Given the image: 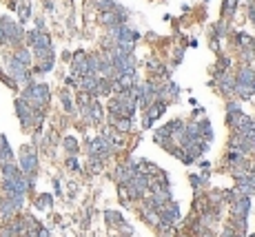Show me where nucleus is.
Listing matches in <instances>:
<instances>
[{
    "label": "nucleus",
    "mask_w": 255,
    "mask_h": 237,
    "mask_svg": "<svg viewBox=\"0 0 255 237\" xmlns=\"http://www.w3.org/2000/svg\"><path fill=\"white\" fill-rule=\"evenodd\" d=\"M22 100L32 106L33 111H40L49 102V89L47 85H29L22 93Z\"/></svg>",
    "instance_id": "nucleus-1"
},
{
    "label": "nucleus",
    "mask_w": 255,
    "mask_h": 237,
    "mask_svg": "<svg viewBox=\"0 0 255 237\" xmlns=\"http://www.w3.org/2000/svg\"><path fill=\"white\" fill-rule=\"evenodd\" d=\"M0 29H2V36H5V43H11V44H18L22 40V29L18 25H14L11 20H7V18H2L0 20Z\"/></svg>",
    "instance_id": "nucleus-2"
},
{
    "label": "nucleus",
    "mask_w": 255,
    "mask_h": 237,
    "mask_svg": "<svg viewBox=\"0 0 255 237\" xmlns=\"http://www.w3.org/2000/svg\"><path fill=\"white\" fill-rule=\"evenodd\" d=\"M20 169H22V175H29V178L33 179V175H36V171H38V158L32 148H22Z\"/></svg>",
    "instance_id": "nucleus-3"
},
{
    "label": "nucleus",
    "mask_w": 255,
    "mask_h": 237,
    "mask_svg": "<svg viewBox=\"0 0 255 237\" xmlns=\"http://www.w3.org/2000/svg\"><path fill=\"white\" fill-rule=\"evenodd\" d=\"M111 151H113V147L109 144L107 137H94V140H89V153L94 158H107Z\"/></svg>",
    "instance_id": "nucleus-4"
},
{
    "label": "nucleus",
    "mask_w": 255,
    "mask_h": 237,
    "mask_svg": "<svg viewBox=\"0 0 255 237\" xmlns=\"http://www.w3.org/2000/svg\"><path fill=\"white\" fill-rule=\"evenodd\" d=\"M136 82H138V74H136V71H127V74L115 75L113 89L115 91H129V89L136 87Z\"/></svg>",
    "instance_id": "nucleus-5"
},
{
    "label": "nucleus",
    "mask_w": 255,
    "mask_h": 237,
    "mask_svg": "<svg viewBox=\"0 0 255 237\" xmlns=\"http://www.w3.org/2000/svg\"><path fill=\"white\" fill-rule=\"evenodd\" d=\"M16 113H18V118L22 120L25 127H32V120H33V116H36V111L27 104L25 100H16Z\"/></svg>",
    "instance_id": "nucleus-6"
},
{
    "label": "nucleus",
    "mask_w": 255,
    "mask_h": 237,
    "mask_svg": "<svg viewBox=\"0 0 255 237\" xmlns=\"http://www.w3.org/2000/svg\"><path fill=\"white\" fill-rule=\"evenodd\" d=\"M164 109H167V104L164 102H160V100H156L153 104H149L146 106V118H144V127H151L153 124V120H158V118L164 113Z\"/></svg>",
    "instance_id": "nucleus-7"
},
{
    "label": "nucleus",
    "mask_w": 255,
    "mask_h": 237,
    "mask_svg": "<svg viewBox=\"0 0 255 237\" xmlns=\"http://www.w3.org/2000/svg\"><path fill=\"white\" fill-rule=\"evenodd\" d=\"M158 215L162 217V222L164 224H169V222H177V217H180V211H177V206L171 204V202H167V204H162L160 208H158Z\"/></svg>",
    "instance_id": "nucleus-8"
},
{
    "label": "nucleus",
    "mask_w": 255,
    "mask_h": 237,
    "mask_svg": "<svg viewBox=\"0 0 255 237\" xmlns=\"http://www.w3.org/2000/svg\"><path fill=\"white\" fill-rule=\"evenodd\" d=\"M71 69L73 74L78 75V78H82V75L89 74V64H87V56H84L82 51H78L76 56H73V62H71Z\"/></svg>",
    "instance_id": "nucleus-9"
},
{
    "label": "nucleus",
    "mask_w": 255,
    "mask_h": 237,
    "mask_svg": "<svg viewBox=\"0 0 255 237\" xmlns=\"http://www.w3.org/2000/svg\"><path fill=\"white\" fill-rule=\"evenodd\" d=\"M235 85H239V87H251V89H255V74L251 71L249 67H239L238 78H235Z\"/></svg>",
    "instance_id": "nucleus-10"
},
{
    "label": "nucleus",
    "mask_w": 255,
    "mask_h": 237,
    "mask_svg": "<svg viewBox=\"0 0 255 237\" xmlns=\"http://www.w3.org/2000/svg\"><path fill=\"white\" fill-rule=\"evenodd\" d=\"M249 197L246 195H239L238 200H233V217H242V220H246V215H249Z\"/></svg>",
    "instance_id": "nucleus-11"
},
{
    "label": "nucleus",
    "mask_w": 255,
    "mask_h": 237,
    "mask_svg": "<svg viewBox=\"0 0 255 237\" xmlns=\"http://www.w3.org/2000/svg\"><path fill=\"white\" fill-rule=\"evenodd\" d=\"M98 75H91V74H87V75H82L80 78V89L84 91V93H96V89H98Z\"/></svg>",
    "instance_id": "nucleus-12"
},
{
    "label": "nucleus",
    "mask_w": 255,
    "mask_h": 237,
    "mask_svg": "<svg viewBox=\"0 0 255 237\" xmlns=\"http://www.w3.org/2000/svg\"><path fill=\"white\" fill-rule=\"evenodd\" d=\"M238 195H246V197H249V195H253L255 193V178H242L239 179V184H238Z\"/></svg>",
    "instance_id": "nucleus-13"
},
{
    "label": "nucleus",
    "mask_w": 255,
    "mask_h": 237,
    "mask_svg": "<svg viewBox=\"0 0 255 237\" xmlns=\"http://www.w3.org/2000/svg\"><path fill=\"white\" fill-rule=\"evenodd\" d=\"M27 69H29V67H25V64H20L18 60L11 58V62H9V71H11V75H14V78L18 80V82L27 80Z\"/></svg>",
    "instance_id": "nucleus-14"
},
{
    "label": "nucleus",
    "mask_w": 255,
    "mask_h": 237,
    "mask_svg": "<svg viewBox=\"0 0 255 237\" xmlns=\"http://www.w3.org/2000/svg\"><path fill=\"white\" fill-rule=\"evenodd\" d=\"M218 85H220V91H224V93H233L235 91V80L231 78V75H220V80H218Z\"/></svg>",
    "instance_id": "nucleus-15"
},
{
    "label": "nucleus",
    "mask_w": 255,
    "mask_h": 237,
    "mask_svg": "<svg viewBox=\"0 0 255 237\" xmlns=\"http://www.w3.org/2000/svg\"><path fill=\"white\" fill-rule=\"evenodd\" d=\"M111 91H113V85H111V80H109V78H100V80H98V89H96V93L109 95Z\"/></svg>",
    "instance_id": "nucleus-16"
},
{
    "label": "nucleus",
    "mask_w": 255,
    "mask_h": 237,
    "mask_svg": "<svg viewBox=\"0 0 255 237\" xmlns=\"http://www.w3.org/2000/svg\"><path fill=\"white\" fill-rule=\"evenodd\" d=\"M177 93H180V89L173 82H169L164 89H160V98H177Z\"/></svg>",
    "instance_id": "nucleus-17"
},
{
    "label": "nucleus",
    "mask_w": 255,
    "mask_h": 237,
    "mask_svg": "<svg viewBox=\"0 0 255 237\" xmlns=\"http://www.w3.org/2000/svg\"><path fill=\"white\" fill-rule=\"evenodd\" d=\"M14 60H18L20 64L29 67V62H32V53L27 51V49H18V51H16V56H14Z\"/></svg>",
    "instance_id": "nucleus-18"
},
{
    "label": "nucleus",
    "mask_w": 255,
    "mask_h": 237,
    "mask_svg": "<svg viewBox=\"0 0 255 237\" xmlns=\"http://www.w3.org/2000/svg\"><path fill=\"white\" fill-rule=\"evenodd\" d=\"M235 7H238V0H224L222 11H224V14H229V16H231V14H233V11H235Z\"/></svg>",
    "instance_id": "nucleus-19"
},
{
    "label": "nucleus",
    "mask_w": 255,
    "mask_h": 237,
    "mask_svg": "<svg viewBox=\"0 0 255 237\" xmlns=\"http://www.w3.org/2000/svg\"><path fill=\"white\" fill-rule=\"evenodd\" d=\"M64 148H67L69 153H76L78 151V142H76L73 137H67V140H64Z\"/></svg>",
    "instance_id": "nucleus-20"
},
{
    "label": "nucleus",
    "mask_w": 255,
    "mask_h": 237,
    "mask_svg": "<svg viewBox=\"0 0 255 237\" xmlns=\"http://www.w3.org/2000/svg\"><path fill=\"white\" fill-rule=\"evenodd\" d=\"M36 204L40 206V208H49V206H51V197H49V195H40Z\"/></svg>",
    "instance_id": "nucleus-21"
},
{
    "label": "nucleus",
    "mask_w": 255,
    "mask_h": 237,
    "mask_svg": "<svg viewBox=\"0 0 255 237\" xmlns=\"http://www.w3.org/2000/svg\"><path fill=\"white\" fill-rule=\"evenodd\" d=\"M60 98H63V106H64V109L71 111V98H69V95L64 93V91H63V95H60Z\"/></svg>",
    "instance_id": "nucleus-22"
},
{
    "label": "nucleus",
    "mask_w": 255,
    "mask_h": 237,
    "mask_svg": "<svg viewBox=\"0 0 255 237\" xmlns=\"http://www.w3.org/2000/svg\"><path fill=\"white\" fill-rule=\"evenodd\" d=\"M20 18H22V20L29 18V9H27V7H20Z\"/></svg>",
    "instance_id": "nucleus-23"
},
{
    "label": "nucleus",
    "mask_w": 255,
    "mask_h": 237,
    "mask_svg": "<svg viewBox=\"0 0 255 237\" xmlns=\"http://www.w3.org/2000/svg\"><path fill=\"white\" fill-rule=\"evenodd\" d=\"M180 60H182V49H177L175 51V62H180Z\"/></svg>",
    "instance_id": "nucleus-24"
},
{
    "label": "nucleus",
    "mask_w": 255,
    "mask_h": 237,
    "mask_svg": "<svg viewBox=\"0 0 255 237\" xmlns=\"http://www.w3.org/2000/svg\"><path fill=\"white\" fill-rule=\"evenodd\" d=\"M67 164H69V166H71V169H78V162H76V160H73V158H71V160H69V162H67Z\"/></svg>",
    "instance_id": "nucleus-25"
},
{
    "label": "nucleus",
    "mask_w": 255,
    "mask_h": 237,
    "mask_svg": "<svg viewBox=\"0 0 255 237\" xmlns=\"http://www.w3.org/2000/svg\"><path fill=\"white\" fill-rule=\"evenodd\" d=\"M251 20H253V25H255V7H251Z\"/></svg>",
    "instance_id": "nucleus-26"
}]
</instances>
